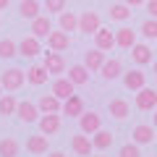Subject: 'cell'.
<instances>
[{
	"instance_id": "obj_1",
	"label": "cell",
	"mask_w": 157,
	"mask_h": 157,
	"mask_svg": "<svg viewBox=\"0 0 157 157\" xmlns=\"http://www.w3.org/2000/svg\"><path fill=\"white\" fill-rule=\"evenodd\" d=\"M24 81H26V73H24L21 68H8V71H3V76H0L3 92H16V89H21Z\"/></svg>"
},
{
	"instance_id": "obj_2",
	"label": "cell",
	"mask_w": 157,
	"mask_h": 157,
	"mask_svg": "<svg viewBox=\"0 0 157 157\" xmlns=\"http://www.w3.org/2000/svg\"><path fill=\"white\" fill-rule=\"evenodd\" d=\"M78 128L84 131V134H94L97 128H102V115L94 113V110H89V113L84 110L78 115Z\"/></svg>"
},
{
	"instance_id": "obj_3",
	"label": "cell",
	"mask_w": 157,
	"mask_h": 157,
	"mask_svg": "<svg viewBox=\"0 0 157 157\" xmlns=\"http://www.w3.org/2000/svg\"><path fill=\"white\" fill-rule=\"evenodd\" d=\"M37 123H39V134L52 136V134H58V131H60V113H45Z\"/></svg>"
},
{
	"instance_id": "obj_4",
	"label": "cell",
	"mask_w": 157,
	"mask_h": 157,
	"mask_svg": "<svg viewBox=\"0 0 157 157\" xmlns=\"http://www.w3.org/2000/svg\"><path fill=\"white\" fill-rule=\"evenodd\" d=\"M121 76H123V86H126V89H131V92H139L141 86H147V73L139 71V68L126 71V73H121Z\"/></svg>"
},
{
	"instance_id": "obj_5",
	"label": "cell",
	"mask_w": 157,
	"mask_h": 157,
	"mask_svg": "<svg viewBox=\"0 0 157 157\" xmlns=\"http://www.w3.org/2000/svg\"><path fill=\"white\" fill-rule=\"evenodd\" d=\"M71 149L76 152L78 157H92V152H94V144H92V139L84 134V131H81V134H76V136L71 139Z\"/></svg>"
},
{
	"instance_id": "obj_6",
	"label": "cell",
	"mask_w": 157,
	"mask_h": 157,
	"mask_svg": "<svg viewBox=\"0 0 157 157\" xmlns=\"http://www.w3.org/2000/svg\"><path fill=\"white\" fill-rule=\"evenodd\" d=\"M136 107L139 110H157V92L149 89V86H141L139 94H136Z\"/></svg>"
},
{
	"instance_id": "obj_7",
	"label": "cell",
	"mask_w": 157,
	"mask_h": 157,
	"mask_svg": "<svg viewBox=\"0 0 157 157\" xmlns=\"http://www.w3.org/2000/svg\"><path fill=\"white\" fill-rule=\"evenodd\" d=\"M16 115H18V121H24V123H34V121H39V107L34 105V102L24 100V102L16 105Z\"/></svg>"
},
{
	"instance_id": "obj_8",
	"label": "cell",
	"mask_w": 157,
	"mask_h": 157,
	"mask_svg": "<svg viewBox=\"0 0 157 157\" xmlns=\"http://www.w3.org/2000/svg\"><path fill=\"white\" fill-rule=\"evenodd\" d=\"M60 113H63V115H68V118H78L81 113H84V100H81L78 94L66 97L63 105H60Z\"/></svg>"
},
{
	"instance_id": "obj_9",
	"label": "cell",
	"mask_w": 157,
	"mask_h": 157,
	"mask_svg": "<svg viewBox=\"0 0 157 157\" xmlns=\"http://www.w3.org/2000/svg\"><path fill=\"white\" fill-rule=\"evenodd\" d=\"M47 45H50V50L55 52H66L68 47H71V37H68V32H50L47 34Z\"/></svg>"
},
{
	"instance_id": "obj_10",
	"label": "cell",
	"mask_w": 157,
	"mask_h": 157,
	"mask_svg": "<svg viewBox=\"0 0 157 157\" xmlns=\"http://www.w3.org/2000/svg\"><path fill=\"white\" fill-rule=\"evenodd\" d=\"M97 29H100V16H97L94 11H84L81 16H78V32L94 34Z\"/></svg>"
},
{
	"instance_id": "obj_11",
	"label": "cell",
	"mask_w": 157,
	"mask_h": 157,
	"mask_svg": "<svg viewBox=\"0 0 157 157\" xmlns=\"http://www.w3.org/2000/svg\"><path fill=\"white\" fill-rule=\"evenodd\" d=\"M94 45H97V50H113L115 47V32H110V29H97L94 32Z\"/></svg>"
},
{
	"instance_id": "obj_12",
	"label": "cell",
	"mask_w": 157,
	"mask_h": 157,
	"mask_svg": "<svg viewBox=\"0 0 157 157\" xmlns=\"http://www.w3.org/2000/svg\"><path fill=\"white\" fill-rule=\"evenodd\" d=\"M26 149L32 152V155H47V149H50V136H45V134L29 136L26 139Z\"/></svg>"
},
{
	"instance_id": "obj_13",
	"label": "cell",
	"mask_w": 157,
	"mask_h": 157,
	"mask_svg": "<svg viewBox=\"0 0 157 157\" xmlns=\"http://www.w3.org/2000/svg\"><path fill=\"white\" fill-rule=\"evenodd\" d=\"M42 66L47 68V73H63L66 71V58L60 55V52H45V63Z\"/></svg>"
},
{
	"instance_id": "obj_14",
	"label": "cell",
	"mask_w": 157,
	"mask_h": 157,
	"mask_svg": "<svg viewBox=\"0 0 157 157\" xmlns=\"http://www.w3.org/2000/svg\"><path fill=\"white\" fill-rule=\"evenodd\" d=\"M131 139H134V144H152V139H155V126L139 123L131 131Z\"/></svg>"
},
{
	"instance_id": "obj_15",
	"label": "cell",
	"mask_w": 157,
	"mask_h": 157,
	"mask_svg": "<svg viewBox=\"0 0 157 157\" xmlns=\"http://www.w3.org/2000/svg\"><path fill=\"white\" fill-rule=\"evenodd\" d=\"M39 52H42V50H39V39L34 37V34H32V37H24L21 42H18V55H24V58H37Z\"/></svg>"
},
{
	"instance_id": "obj_16",
	"label": "cell",
	"mask_w": 157,
	"mask_h": 157,
	"mask_svg": "<svg viewBox=\"0 0 157 157\" xmlns=\"http://www.w3.org/2000/svg\"><path fill=\"white\" fill-rule=\"evenodd\" d=\"M121 73H123V66H121V60H118V58L105 60V63H102V68H100V76L105 78V81H113V78H118Z\"/></svg>"
},
{
	"instance_id": "obj_17",
	"label": "cell",
	"mask_w": 157,
	"mask_h": 157,
	"mask_svg": "<svg viewBox=\"0 0 157 157\" xmlns=\"http://www.w3.org/2000/svg\"><path fill=\"white\" fill-rule=\"evenodd\" d=\"M39 11H42L39 8V0H18V16L21 18H29L32 21V18L39 16Z\"/></svg>"
},
{
	"instance_id": "obj_18",
	"label": "cell",
	"mask_w": 157,
	"mask_h": 157,
	"mask_svg": "<svg viewBox=\"0 0 157 157\" xmlns=\"http://www.w3.org/2000/svg\"><path fill=\"white\" fill-rule=\"evenodd\" d=\"M102 63H105V52H102V50H97V47H94V50H86L84 52V66L89 68V73L92 71H100Z\"/></svg>"
},
{
	"instance_id": "obj_19",
	"label": "cell",
	"mask_w": 157,
	"mask_h": 157,
	"mask_svg": "<svg viewBox=\"0 0 157 157\" xmlns=\"http://www.w3.org/2000/svg\"><path fill=\"white\" fill-rule=\"evenodd\" d=\"M50 32H52V24H50V18H47V16H37V18H32V34H34L37 39L47 37Z\"/></svg>"
},
{
	"instance_id": "obj_20",
	"label": "cell",
	"mask_w": 157,
	"mask_h": 157,
	"mask_svg": "<svg viewBox=\"0 0 157 157\" xmlns=\"http://www.w3.org/2000/svg\"><path fill=\"white\" fill-rule=\"evenodd\" d=\"M131 60H134L136 66H147V63H152L149 45H134V47H131Z\"/></svg>"
},
{
	"instance_id": "obj_21",
	"label": "cell",
	"mask_w": 157,
	"mask_h": 157,
	"mask_svg": "<svg viewBox=\"0 0 157 157\" xmlns=\"http://www.w3.org/2000/svg\"><path fill=\"white\" fill-rule=\"evenodd\" d=\"M52 94H55L58 100L71 97L73 94V81L71 78H55V81H52Z\"/></svg>"
},
{
	"instance_id": "obj_22",
	"label": "cell",
	"mask_w": 157,
	"mask_h": 157,
	"mask_svg": "<svg viewBox=\"0 0 157 157\" xmlns=\"http://www.w3.org/2000/svg\"><path fill=\"white\" fill-rule=\"evenodd\" d=\"M115 45L123 47V50H131V47L136 45V32H131V29H118L115 32Z\"/></svg>"
},
{
	"instance_id": "obj_23",
	"label": "cell",
	"mask_w": 157,
	"mask_h": 157,
	"mask_svg": "<svg viewBox=\"0 0 157 157\" xmlns=\"http://www.w3.org/2000/svg\"><path fill=\"white\" fill-rule=\"evenodd\" d=\"M60 105H63V100H58L55 94H42L37 102V107L42 113H60Z\"/></svg>"
},
{
	"instance_id": "obj_24",
	"label": "cell",
	"mask_w": 157,
	"mask_h": 157,
	"mask_svg": "<svg viewBox=\"0 0 157 157\" xmlns=\"http://www.w3.org/2000/svg\"><path fill=\"white\" fill-rule=\"evenodd\" d=\"M47 76H50V73H47L45 66H32L26 71V81H29V84H34V86H42L47 81Z\"/></svg>"
},
{
	"instance_id": "obj_25",
	"label": "cell",
	"mask_w": 157,
	"mask_h": 157,
	"mask_svg": "<svg viewBox=\"0 0 157 157\" xmlns=\"http://www.w3.org/2000/svg\"><path fill=\"white\" fill-rule=\"evenodd\" d=\"M107 110H110V115L115 118V121H123V118H128L131 107H128V102H126V100H110Z\"/></svg>"
},
{
	"instance_id": "obj_26",
	"label": "cell",
	"mask_w": 157,
	"mask_h": 157,
	"mask_svg": "<svg viewBox=\"0 0 157 157\" xmlns=\"http://www.w3.org/2000/svg\"><path fill=\"white\" fill-rule=\"evenodd\" d=\"M113 139L115 136L110 134V131H105V128H97L94 131V139H92V144H94V149H107V147H113Z\"/></svg>"
},
{
	"instance_id": "obj_27",
	"label": "cell",
	"mask_w": 157,
	"mask_h": 157,
	"mask_svg": "<svg viewBox=\"0 0 157 157\" xmlns=\"http://www.w3.org/2000/svg\"><path fill=\"white\" fill-rule=\"evenodd\" d=\"M68 78L73 81V86L86 84V81H89V68H86V66H71V68H68Z\"/></svg>"
},
{
	"instance_id": "obj_28",
	"label": "cell",
	"mask_w": 157,
	"mask_h": 157,
	"mask_svg": "<svg viewBox=\"0 0 157 157\" xmlns=\"http://www.w3.org/2000/svg\"><path fill=\"white\" fill-rule=\"evenodd\" d=\"M18 141L13 139V136H3L0 139V157H16L18 155Z\"/></svg>"
},
{
	"instance_id": "obj_29",
	"label": "cell",
	"mask_w": 157,
	"mask_h": 157,
	"mask_svg": "<svg viewBox=\"0 0 157 157\" xmlns=\"http://www.w3.org/2000/svg\"><path fill=\"white\" fill-rule=\"evenodd\" d=\"M58 16H60V29L63 32H78V16L76 13L63 11V13H58Z\"/></svg>"
},
{
	"instance_id": "obj_30",
	"label": "cell",
	"mask_w": 157,
	"mask_h": 157,
	"mask_svg": "<svg viewBox=\"0 0 157 157\" xmlns=\"http://www.w3.org/2000/svg\"><path fill=\"white\" fill-rule=\"evenodd\" d=\"M18 55V45L13 42V39H0V58L3 60H11V58H16Z\"/></svg>"
},
{
	"instance_id": "obj_31",
	"label": "cell",
	"mask_w": 157,
	"mask_h": 157,
	"mask_svg": "<svg viewBox=\"0 0 157 157\" xmlns=\"http://www.w3.org/2000/svg\"><path fill=\"white\" fill-rule=\"evenodd\" d=\"M110 18H113V21H128V18H131V6H126V3L110 6Z\"/></svg>"
},
{
	"instance_id": "obj_32",
	"label": "cell",
	"mask_w": 157,
	"mask_h": 157,
	"mask_svg": "<svg viewBox=\"0 0 157 157\" xmlns=\"http://www.w3.org/2000/svg\"><path fill=\"white\" fill-rule=\"evenodd\" d=\"M16 105L13 94H0V115H16Z\"/></svg>"
},
{
	"instance_id": "obj_33",
	"label": "cell",
	"mask_w": 157,
	"mask_h": 157,
	"mask_svg": "<svg viewBox=\"0 0 157 157\" xmlns=\"http://www.w3.org/2000/svg\"><path fill=\"white\" fill-rule=\"evenodd\" d=\"M141 34H144L147 39H157V18H147V21L141 24Z\"/></svg>"
},
{
	"instance_id": "obj_34",
	"label": "cell",
	"mask_w": 157,
	"mask_h": 157,
	"mask_svg": "<svg viewBox=\"0 0 157 157\" xmlns=\"http://www.w3.org/2000/svg\"><path fill=\"white\" fill-rule=\"evenodd\" d=\"M66 3L68 0H45V11L47 13H63L66 11Z\"/></svg>"
},
{
	"instance_id": "obj_35",
	"label": "cell",
	"mask_w": 157,
	"mask_h": 157,
	"mask_svg": "<svg viewBox=\"0 0 157 157\" xmlns=\"http://www.w3.org/2000/svg\"><path fill=\"white\" fill-rule=\"evenodd\" d=\"M118 157H141L139 144H123V147H121V152H118Z\"/></svg>"
},
{
	"instance_id": "obj_36",
	"label": "cell",
	"mask_w": 157,
	"mask_h": 157,
	"mask_svg": "<svg viewBox=\"0 0 157 157\" xmlns=\"http://www.w3.org/2000/svg\"><path fill=\"white\" fill-rule=\"evenodd\" d=\"M147 11L152 18H157V0H147Z\"/></svg>"
},
{
	"instance_id": "obj_37",
	"label": "cell",
	"mask_w": 157,
	"mask_h": 157,
	"mask_svg": "<svg viewBox=\"0 0 157 157\" xmlns=\"http://www.w3.org/2000/svg\"><path fill=\"white\" fill-rule=\"evenodd\" d=\"M123 3H126V6H144L147 0H123Z\"/></svg>"
},
{
	"instance_id": "obj_38",
	"label": "cell",
	"mask_w": 157,
	"mask_h": 157,
	"mask_svg": "<svg viewBox=\"0 0 157 157\" xmlns=\"http://www.w3.org/2000/svg\"><path fill=\"white\" fill-rule=\"evenodd\" d=\"M8 6H11V0H0V11H6Z\"/></svg>"
},
{
	"instance_id": "obj_39",
	"label": "cell",
	"mask_w": 157,
	"mask_h": 157,
	"mask_svg": "<svg viewBox=\"0 0 157 157\" xmlns=\"http://www.w3.org/2000/svg\"><path fill=\"white\" fill-rule=\"evenodd\" d=\"M152 126H155V131H157V110H155V115H152Z\"/></svg>"
},
{
	"instance_id": "obj_40",
	"label": "cell",
	"mask_w": 157,
	"mask_h": 157,
	"mask_svg": "<svg viewBox=\"0 0 157 157\" xmlns=\"http://www.w3.org/2000/svg\"><path fill=\"white\" fill-rule=\"evenodd\" d=\"M50 157H66L63 152H50Z\"/></svg>"
},
{
	"instance_id": "obj_41",
	"label": "cell",
	"mask_w": 157,
	"mask_h": 157,
	"mask_svg": "<svg viewBox=\"0 0 157 157\" xmlns=\"http://www.w3.org/2000/svg\"><path fill=\"white\" fill-rule=\"evenodd\" d=\"M152 71H155V76H157V60H155V66H152Z\"/></svg>"
},
{
	"instance_id": "obj_42",
	"label": "cell",
	"mask_w": 157,
	"mask_h": 157,
	"mask_svg": "<svg viewBox=\"0 0 157 157\" xmlns=\"http://www.w3.org/2000/svg\"><path fill=\"white\" fill-rule=\"evenodd\" d=\"M0 94H3V84H0Z\"/></svg>"
},
{
	"instance_id": "obj_43",
	"label": "cell",
	"mask_w": 157,
	"mask_h": 157,
	"mask_svg": "<svg viewBox=\"0 0 157 157\" xmlns=\"http://www.w3.org/2000/svg\"><path fill=\"white\" fill-rule=\"evenodd\" d=\"M97 157H102V155H97Z\"/></svg>"
}]
</instances>
